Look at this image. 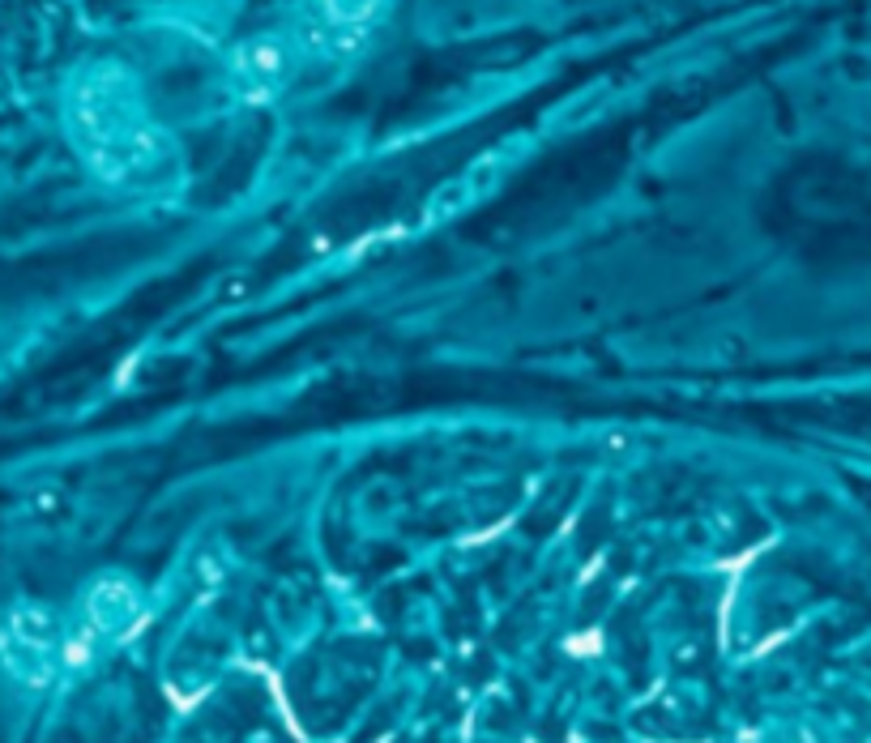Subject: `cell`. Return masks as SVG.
<instances>
[{"instance_id": "cell-5", "label": "cell", "mask_w": 871, "mask_h": 743, "mask_svg": "<svg viewBox=\"0 0 871 743\" xmlns=\"http://www.w3.org/2000/svg\"><path fill=\"white\" fill-rule=\"evenodd\" d=\"M385 0H321V13L334 30H359L368 26Z\"/></svg>"}, {"instance_id": "cell-3", "label": "cell", "mask_w": 871, "mask_h": 743, "mask_svg": "<svg viewBox=\"0 0 871 743\" xmlns=\"http://www.w3.org/2000/svg\"><path fill=\"white\" fill-rule=\"evenodd\" d=\"M141 611H146V598L129 573H99L82 598V628L99 641H112L141 620Z\"/></svg>"}, {"instance_id": "cell-4", "label": "cell", "mask_w": 871, "mask_h": 743, "mask_svg": "<svg viewBox=\"0 0 871 743\" xmlns=\"http://www.w3.org/2000/svg\"><path fill=\"white\" fill-rule=\"evenodd\" d=\"M9 632L26 645H39V650H56L60 645V620L47 607H18L9 620Z\"/></svg>"}, {"instance_id": "cell-2", "label": "cell", "mask_w": 871, "mask_h": 743, "mask_svg": "<svg viewBox=\"0 0 871 743\" xmlns=\"http://www.w3.org/2000/svg\"><path fill=\"white\" fill-rule=\"evenodd\" d=\"M295 65H299V56L282 35H257V39H248L231 52L227 73H231V82L244 99L261 103V99H274V94L291 82Z\"/></svg>"}, {"instance_id": "cell-1", "label": "cell", "mask_w": 871, "mask_h": 743, "mask_svg": "<svg viewBox=\"0 0 871 743\" xmlns=\"http://www.w3.org/2000/svg\"><path fill=\"white\" fill-rule=\"evenodd\" d=\"M82 124V150L90 158V171L103 184L129 188V193H163L180 184V154L150 112L141 107L133 86L99 94V107H86Z\"/></svg>"}]
</instances>
